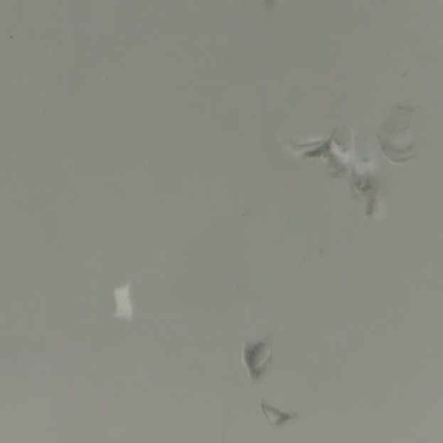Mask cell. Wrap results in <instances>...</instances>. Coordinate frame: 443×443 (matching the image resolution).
I'll use <instances>...</instances> for the list:
<instances>
[{
    "instance_id": "1",
    "label": "cell",
    "mask_w": 443,
    "mask_h": 443,
    "mask_svg": "<svg viewBox=\"0 0 443 443\" xmlns=\"http://www.w3.org/2000/svg\"><path fill=\"white\" fill-rule=\"evenodd\" d=\"M270 337L247 344L243 350V361L252 380H258L265 373L267 364L272 358Z\"/></svg>"
},
{
    "instance_id": "2",
    "label": "cell",
    "mask_w": 443,
    "mask_h": 443,
    "mask_svg": "<svg viewBox=\"0 0 443 443\" xmlns=\"http://www.w3.org/2000/svg\"><path fill=\"white\" fill-rule=\"evenodd\" d=\"M261 408L265 413L269 424L272 426H281L285 425L287 422L293 420L297 417V414L282 412V411L274 408V407L262 402Z\"/></svg>"
}]
</instances>
